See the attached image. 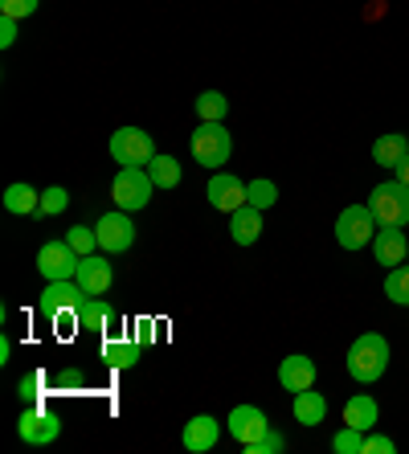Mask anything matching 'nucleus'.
Masks as SVG:
<instances>
[{"instance_id":"nucleus-16","label":"nucleus","mask_w":409,"mask_h":454,"mask_svg":"<svg viewBox=\"0 0 409 454\" xmlns=\"http://www.w3.org/2000/svg\"><path fill=\"white\" fill-rule=\"evenodd\" d=\"M315 360L311 356H303V352H295V356H287L283 364H279V385H283L287 393H303V389H311L315 385Z\"/></svg>"},{"instance_id":"nucleus-10","label":"nucleus","mask_w":409,"mask_h":454,"mask_svg":"<svg viewBox=\"0 0 409 454\" xmlns=\"http://www.w3.org/2000/svg\"><path fill=\"white\" fill-rule=\"evenodd\" d=\"M17 434H21V442H29V446H50V442H58L62 422H58L53 413H45L42 405H25L21 418H17Z\"/></svg>"},{"instance_id":"nucleus-14","label":"nucleus","mask_w":409,"mask_h":454,"mask_svg":"<svg viewBox=\"0 0 409 454\" xmlns=\"http://www.w3.org/2000/svg\"><path fill=\"white\" fill-rule=\"evenodd\" d=\"M405 254H409V238L401 225H381V230L373 233V258H377L385 270L405 262Z\"/></svg>"},{"instance_id":"nucleus-24","label":"nucleus","mask_w":409,"mask_h":454,"mask_svg":"<svg viewBox=\"0 0 409 454\" xmlns=\"http://www.w3.org/2000/svg\"><path fill=\"white\" fill-rule=\"evenodd\" d=\"M98 356H103L111 369H136V364H139V344H136V340L111 336L103 344V352H98Z\"/></svg>"},{"instance_id":"nucleus-25","label":"nucleus","mask_w":409,"mask_h":454,"mask_svg":"<svg viewBox=\"0 0 409 454\" xmlns=\"http://www.w3.org/2000/svg\"><path fill=\"white\" fill-rule=\"evenodd\" d=\"M201 123H225V111H230V98L221 95V90H201L197 103H193Z\"/></svg>"},{"instance_id":"nucleus-19","label":"nucleus","mask_w":409,"mask_h":454,"mask_svg":"<svg viewBox=\"0 0 409 454\" xmlns=\"http://www.w3.org/2000/svg\"><path fill=\"white\" fill-rule=\"evenodd\" d=\"M377 418H381V405H377V397H368V393H357V397H348V405H344V426H357V430H373L377 426Z\"/></svg>"},{"instance_id":"nucleus-35","label":"nucleus","mask_w":409,"mask_h":454,"mask_svg":"<svg viewBox=\"0 0 409 454\" xmlns=\"http://www.w3.org/2000/svg\"><path fill=\"white\" fill-rule=\"evenodd\" d=\"M17 25H21V21H12V17H0V50H9V45L17 42Z\"/></svg>"},{"instance_id":"nucleus-3","label":"nucleus","mask_w":409,"mask_h":454,"mask_svg":"<svg viewBox=\"0 0 409 454\" xmlns=\"http://www.w3.org/2000/svg\"><path fill=\"white\" fill-rule=\"evenodd\" d=\"M368 209L377 213L381 225H409V184H401L397 176L377 184V189L368 192Z\"/></svg>"},{"instance_id":"nucleus-17","label":"nucleus","mask_w":409,"mask_h":454,"mask_svg":"<svg viewBox=\"0 0 409 454\" xmlns=\"http://www.w3.org/2000/svg\"><path fill=\"white\" fill-rule=\"evenodd\" d=\"M230 238L238 246H254L263 238V209L254 205H241L238 213H230Z\"/></svg>"},{"instance_id":"nucleus-7","label":"nucleus","mask_w":409,"mask_h":454,"mask_svg":"<svg viewBox=\"0 0 409 454\" xmlns=\"http://www.w3.org/2000/svg\"><path fill=\"white\" fill-rule=\"evenodd\" d=\"M83 299H86V291L78 286V278H58V283H45L37 307H42V316H50L53 324H58V319L78 316V303H83Z\"/></svg>"},{"instance_id":"nucleus-37","label":"nucleus","mask_w":409,"mask_h":454,"mask_svg":"<svg viewBox=\"0 0 409 454\" xmlns=\"http://www.w3.org/2000/svg\"><path fill=\"white\" fill-rule=\"evenodd\" d=\"M397 180H401V184H409V156L397 164Z\"/></svg>"},{"instance_id":"nucleus-36","label":"nucleus","mask_w":409,"mask_h":454,"mask_svg":"<svg viewBox=\"0 0 409 454\" xmlns=\"http://www.w3.org/2000/svg\"><path fill=\"white\" fill-rule=\"evenodd\" d=\"M9 352H12L9 336H0V364H9Z\"/></svg>"},{"instance_id":"nucleus-6","label":"nucleus","mask_w":409,"mask_h":454,"mask_svg":"<svg viewBox=\"0 0 409 454\" xmlns=\"http://www.w3.org/2000/svg\"><path fill=\"white\" fill-rule=\"evenodd\" d=\"M152 176H147V168H119L115 184H111V201H115V209H127V213H139L147 201H152Z\"/></svg>"},{"instance_id":"nucleus-5","label":"nucleus","mask_w":409,"mask_h":454,"mask_svg":"<svg viewBox=\"0 0 409 454\" xmlns=\"http://www.w3.org/2000/svg\"><path fill=\"white\" fill-rule=\"evenodd\" d=\"M152 156H156V144L139 127H119L111 136V160L119 168H144V164H152Z\"/></svg>"},{"instance_id":"nucleus-34","label":"nucleus","mask_w":409,"mask_h":454,"mask_svg":"<svg viewBox=\"0 0 409 454\" xmlns=\"http://www.w3.org/2000/svg\"><path fill=\"white\" fill-rule=\"evenodd\" d=\"M393 450H397V442H393V438H385V434H373V430L365 434V454H393Z\"/></svg>"},{"instance_id":"nucleus-13","label":"nucleus","mask_w":409,"mask_h":454,"mask_svg":"<svg viewBox=\"0 0 409 454\" xmlns=\"http://www.w3.org/2000/svg\"><path fill=\"white\" fill-rule=\"evenodd\" d=\"M205 197H209V205L217 213H238L246 205V180H238L233 172H213Z\"/></svg>"},{"instance_id":"nucleus-28","label":"nucleus","mask_w":409,"mask_h":454,"mask_svg":"<svg viewBox=\"0 0 409 454\" xmlns=\"http://www.w3.org/2000/svg\"><path fill=\"white\" fill-rule=\"evenodd\" d=\"M66 242L78 250V258H86V254H98V233L90 230V225H70V230H66Z\"/></svg>"},{"instance_id":"nucleus-23","label":"nucleus","mask_w":409,"mask_h":454,"mask_svg":"<svg viewBox=\"0 0 409 454\" xmlns=\"http://www.w3.org/2000/svg\"><path fill=\"white\" fill-rule=\"evenodd\" d=\"M147 176H152V184L156 189H177L180 176H185V168H180V160L177 156H164V152H156L152 156V164H144Z\"/></svg>"},{"instance_id":"nucleus-18","label":"nucleus","mask_w":409,"mask_h":454,"mask_svg":"<svg viewBox=\"0 0 409 454\" xmlns=\"http://www.w3.org/2000/svg\"><path fill=\"white\" fill-rule=\"evenodd\" d=\"M111 324H115V307L106 303V299L86 295L83 303H78V328L83 332H106Z\"/></svg>"},{"instance_id":"nucleus-2","label":"nucleus","mask_w":409,"mask_h":454,"mask_svg":"<svg viewBox=\"0 0 409 454\" xmlns=\"http://www.w3.org/2000/svg\"><path fill=\"white\" fill-rule=\"evenodd\" d=\"M377 230H381V222L368 205H348L336 217V242H340V250H348V254L373 246V233Z\"/></svg>"},{"instance_id":"nucleus-9","label":"nucleus","mask_w":409,"mask_h":454,"mask_svg":"<svg viewBox=\"0 0 409 454\" xmlns=\"http://www.w3.org/2000/svg\"><path fill=\"white\" fill-rule=\"evenodd\" d=\"M78 250H74L70 242H45L42 250H37V270H42L45 283H58V278H74L78 275Z\"/></svg>"},{"instance_id":"nucleus-20","label":"nucleus","mask_w":409,"mask_h":454,"mask_svg":"<svg viewBox=\"0 0 409 454\" xmlns=\"http://www.w3.org/2000/svg\"><path fill=\"white\" fill-rule=\"evenodd\" d=\"M409 156V139L401 136V131H389V136H381L377 144H373V160H377L381 168L397 172V164Z\"/></svg>"},{"instance_id":"nucleus-4","label":"nucleus","mask_w":409,"mask_h":454,"mask_svg":"<svg viewBox=\"0 0 409 454\" xmlns=\"http://www.w3.org/2000/svg\"><path fill=\"white\" fill-rule=\"evenodd\" d=\"M230 156H233V139H230V131H225V123H201L197 131H193V160H197V164L217 172L221 164H230Z\"/></svg>"},{"instance_id":"nucleus-26","label":"nucleus","mask_w":409,"mask_h":454,"mask_svg":"<svg viewBox=\"0 0 409 454\" xmlns=\"http://www.w3.org/2000/svg\"><path fill=\"white\" fill-rule=\"evenodd\" d=\"M279 201V184L266 176H254L250 184H246V205H254V209H271V205Z\"/></svg>"},{"instance_id":"nucleus-30","label":"nucleus","mask_w":409,"mask_h":454,"mask_svg":"<svg viewBox=\"0 0 409 454\" xmlns=\"http://www.w3.org/2000/svg\"><path fill=\"white\" fill-rule=\"evenodd\" d=\"M241 450H246V454H283V450H287V438L271 426V430H266L263 438H254V442H246Z\"/></svg>"},{"instance_id":"nucleus-12","label":"nucleus","mask_w":409,"mask_h":454,"mask_svg":"<svg viewBox=\"0 0 409 454\" xmlns=\"http://www.w3.org/2000/svg\"><path fill=\"white\" fill-rule=\"evenodd\" d=\"M78 286H83L86 295H106L111 283H115V266H111V254H86L83 262H78Z\"/></svg>"},{"instance_id":"nucleus-32","label":"nucleus","mask_w":409,"mask_h":454,"mask_svg":"<svg viewBox=\"0 0 409 454\" xmlns=\"http://www.w3.org/2000/svg\"><path fill=\"white\" fill-rule=\"evenodd\" d=\"M42 372H25L21 380H17V397H21L25 405H37V397H42Z\"/></svg>"},{"instance_id":"nucleus-21","label":"nucleus","mask_w":409,"mask_h":454,"mask_svg":"<svg viewBox=\"0 0 409 454\" xmlns=\"http://www.w3.org/2000/svg\"><path fill=\"white\" fill-rule=\"evenodd\" d=\"M324 418H327V402H324V393H315V385L303 389V393H295V422L299 426H324Z\"/></svg>"},{"instance_id":"nucleus-22","label":"nucleus","mask_w":409,"mask_h":454,"mask_svg":"<svg viewBox=\"0 0 409 454\" xmlns=\"http://www.w3.org/2000/svg\"><path fill=\"white\" fill-rule=\"evenodd\" d=\"M4 209L12 217H29V213H42V192L33 184H9L4 189Z\"/></svg>"},{"instance_id":"nucleus-1","label":"nucleus","mask_w":409,"mask_h":454,"mask_svg":"<svg viewBox=\"0 0 409 454\" xmlns=\"http://www.w3.org/2000/svg\"><path fill=\"white\" fill-rule=\"evenodd\" d=\"M389 340L381 336V332H365V336L352 340V348H348V372H352V380H360V385H373V380L385 377L389 369Z\"/></svg>"},{"instance_id":"nucleus-33","label":"nucleus","mask_w":409,"mask_h":454,"mask_svg":"<svg viewBox=\"0 0 409 454\" xmlns=\"http://www.w3.org/2000/svg\"><path fill=\"white\" fill-rule=\"evenodd\" d=\"M37 4H42V0H0V17L25 21V17H33V12H37Z\"/></svg>"},{"instance_id":"nucleus-27","label":"nucleus","mask_w":409,"mask_h":454,"mask_svg":"<svg viewBox=\"0 0 409 454\" xmlns=\"http://www.w3.org/2000/svg\"><path fill=\"white\" fill-rule=\"evenodd\" d=\"M385 295L397 307H409V262L393 266V270L385 275Z\"/></svg>"},{"instance_id":"nucleus-8","label":"nucleus","mask_w":409,"mask_h":454,"mask_svg":"<svg viewBox=\"0 0 409 454\" xmlns=\"http://www.w3.org/2000/svg\"><path fill=\"white\" fill-rule=\"evenodd\" d=\"M95 233H98V250L103 254H127L131 246H136V225H131V217H127V209H111L103 213L95 222Z\"/></svg>"},{"instance_id":"nucleus-38","label":"nucleus","mask_w":409,"mask_h":454,"mask_svg":"<svg viewBox=\"0 0 409 454\" xmlns=\"http://www.w3.org/2000/svg\"><path fill=\"white\" fill-rule=\"evenodd\" d=\"M405 262H409V254H405Z\"/></svg>"},{"instance_id":"nucleus-31","label":"nucleus","mask_w":409,"mask_h":454,"mask_svg":"<svg viewBox=\"0 0 409 454\" xmlns=\"http://www.w3.org/2000/svg\"><path fill=\"white\" fill-rule=\"evenodd\" d=\"M66 205H70V192H66L62 184H53V189L42 192V213H45V217H58V213H66Z\"/></svg>"},{"instance_id":"nucleus-11","label":"nucleus","mask_w":409,"mask_h":454,"mask_svg":"<svg viewBox=\"0 0 409 454\" xmlns=\"http://www.w3.org/2000/svg\"><path fill=\"white\" fill-rule=\"evenodd\" d=\"M225 430H230V438L238 446H246L271 430V418H266V410H258V405H233L230 418H225Z\"/></svg>"},{"instance_id":"nucleus-29","label":"nucleus","mask_w":409,"mask_h":454,"mask_svg":"<svg viewBox=\"0 0 409 454\" xmlns=\"http://www.w3.org/2000/svg\"><path fill=\"white\" fill-rule=\"evenodd\" d=\"M332 450H336V454H365V430L344 426V430L332 438Z\"/></svg>"},{"instance_id":"nucleus-15","label":"nucleus","mask_w":409,"mask_h":454,"mask_svg":"<svg viewBox=\"0 0 409 454\" xmlns=\"http://www.w3.org/2000/svg\"><path fill=\"white\" fill-rule=\"evenodd\" d=\"M217 438H221V422L213 413H197V418H189V426L180 430V442H185L189 454H209L213 446H217Z\"/></svg>"}]
</instances>
